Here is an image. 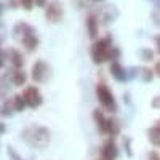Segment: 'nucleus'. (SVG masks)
<instances>
[{
    "label": "nucleus",
    "mask_w": 160,
    "mask_h": 160,
    "mask_svg": "<svg viewBox=\"0 0 160 160\" xmlns=\"http://www.w3.org/2000/svg\"><path fill=\"white\" fill-rule=\"evenodd\" d=\"M91 59L95 64H102L106 61H112L117 59L118 56V50L112 47V40L111 37H102V38H98L95 43L91 45Z\"/></svg>",
    "instance_id": "obj_1"
},
{
    "label": "nucleus",
    "mask_w": 160,
    "mask_h": 160,
    "mask_svg": "<svg viewBox=\"0 0 160 160\" xmlns=\"http://www.w3.org/2000/svg\"><path fill=\"white\" fill-rule=\"evenodd\" d=\"M13 35H15V38L22 45V48L28 53H32V51L37 50V47H38V37L35 34V29L32 28L31 24H28V22H18L15 28H13Z\"/></svg>",
    "instance_id": "obj_2"
},
{
    "label": "nucleus",
    "mask_w": 160,
    "mask_h": 160,
    "mask_svg": "<svg viewBox=\"0 0 160 160\" xmlns=\"http://www.w3.org/2000/svg\"><path fill=\"white\" fill-rule=\"evenodd\" d=\"M22 139L35 149H43L45 146H48V142L51 139V133L47 127L31 125L22 130Z\"/></svg>",
    "instance_id": "obj_3"
},
{
    "label": "nucleus",
    "mask_w": 160,
    "mask_h": 160,
    "mask_svg": "<svg viewBox=\"0 0 160 160\" xmlns=\"http://www.w3.org/2000/svg\"><path fill=\"white\" fill-rule=\"evenodd\" d=\"M93 118H95L96 127H98V130H99L101 135L115 136L117 133H118V125L115 123V120L106 115L102 109H96L95 112H93Z\"/></svg>",
    "instance_id": "obj_4"
},
{
    "label": "nucleus",
    "mask_w": 160,
    "mask_h": 160,
    "mask_svg": "<svg viewBox=\"0 0 160 160\" xmlns=\"http://www.w3.org/2000/svg\"><path fill=\"white\" fill-rule=\"evenodd\" d=\"M96 98L99 101V104L102 106L104 111H109V112H114L117 109V102H115V96L112 90L109 88V85L106 82H99L96 85Z\"/></svg>",
    "instance_id": "obj_5"
},
{
    "label": "nucleus",
    "mask_w": 160,
    "mask_h": 160,
    "mask_svg": "<svg viewBox=\"0 0 160 160\" xmlns=\"http://www.w3.org/2000/svg\"><path fill=\"white\" fill-rule=\"evenodd\" d=\"M21 96H22L26 106H28V108H31V109L38 108V106H42V102H43L42 91H40L37 87H34V85L26 87V88L22 90V93H21Z\"/></svg>",
    "instance_id": "obj_6"
},
{
    "label": "nucleus",
    "mask_w": 160,
    "mask_h": 160,
    "mask_svg": "<svg viewBox=\"0 0 160 160\" xmlns=\"http://www.w3.org/2000/svg\"><path fill=\"white\" fill-rule=\"evenodd\" d=\"M50 74H51V69H50V66H48L47 61L38 59V61L34 62L31 75H32V80L35 83H45L47 80L50 78Z\"/></svg>",
    "instance_id": "obj_7"
},
{
    "label": "nucleus",
    "mask_w": 160,
    "mask_h": 160,
    "mask_svg": "<svg viewBox=\"0 0 160 160\" xmlns=\"http://www.w3.org/2000/svg\"><path fill=\"white\" fill-rule=\"evenodd\" d=\"M62 15H64V10L59 0H51L45 7V18L48 22H53V24L59 22L62 19Z\"/></svg>",
    "instance_id": "obj_8"
},
{
    "label": "nucleus",
    "mask_w": 160,
    "mask_h": 160,
    "mask_svg": "<svg viewBox=\"0 0 160 160\" xmlns=\"http://www.w3.org/2000/svg\"><path fill=\"white\" fill-rule=\"evenodd\" d=\"M3 61H10L11 69H21L24 66V56L16 48H7L3 50Z\"/></svg>",
    "instance_id": "obj_9"
},
{
    "label": "nucleus",
    "mask_w": 160,
    "mask_h": 160,
    "mask_svg": "<svg viewBox=\"0 0 160 160\" xmlns=\"http://www.w3.org/2000/svg\"><path fill=\"white\" fill-rule=\"evenodd\" d=\"M117 144L114 139H108L102 146H101V151H99V158L101 160H115L117 158Z\"/></svg>",
    "instance_id": "obj_10"
},
{
    "label": "nucleus",
    "mask_w": 160,
    "mask_h": 160,
    "mask_svg": "<svg viewBox=\"0 0 160 160\" xmlns=\"http://www.w3.org/2000/svg\"><path fill=\"white\" fill-rule=\"evenodd\" d=\"M87 32L90 38H96L99 34V19L95 15H88L87 16Z\"/></svg>",
    "instance_id": "obj_11"
},
{
    "label": "nucleus",
    "mask_w": 160,
    "mask_h": 160,
    "mask_svg": "<svg viewBox=\"0 0 160 160\" xmlns=\"http://www.w3.org/2000/svg\"><path fill=\"white\" fill-rule=\"evenodd\" d=\"M148 138H149V141H151L152 146L160 148V118L148 130Z\"/></svg>",
    "instance_id": "obj_12"
},
{
    "label": "nucleus",
    "mask_w": 160,
    "mask_h": 160,
    "mask_svg": "<svg viewBox=\"0 0 160 160\" xmlns=\"http://www.w3.org/2000/svg\"><path fill=\"white\" fill-rule=\"evenodd\" d=\"M28 82V75H26L24 69H11V83L15 87H22Z\"/></svg>",
    "instance_id": "obj_13"
},
{
    "label": "nucleus",
    "mask_w": 160,
    "mask_h": 160,
    "mask_svg": "<svg viewBox=\"0 0 160 160\" xmlns=\"http://www.w3.org/2000/svg\"><path fill=\"white\" fill-rule=\"evenodd\" d=\"M111 74L114 75L115 80H118V82H123V80L127 78V72H125V69L122 68V66H120L118 61H114L111 64Z\"/></svg>",
    "instance_id": "obj_14"
},
{
    "label": "nucleus",
    "mask_w": 160,
    "mask_h": 160,
    "mask_svg": "<svg viewBox=\"0 0 160 160\" xmlns=\"http://www.w3.org/2000/svg\"><path fill=\"white\" fill-rule=\"evenodd\" d=\"M10 101H11V106H13V109H15L16 112H21V111H24L26 108H28L21 95H13V96L10 98Z\"/></svg>",
    "instance_id": "obj_15"
},
{
    "label": "nucleus",
    "mask_w": 160,
    "mask_h": 160,
    "mask_svg": "<svg viewBox=\"0 0 160 160\" xmlns=\"http://www.w3.org/2000/svg\"><path fill=\"white\" fill-rule=\"evenodd\" d=\"M19 3L24 10H32L34 3H35V0H19Z\"/></svg>",
    "instance_id": "obj_16"
},
{
    "label": "nucleus",
    "mask_w": 160,
    "mask_h": 160,
    "mask_svg": "<svg viewBox=\"0 0 160 160\" xmlns=\"http://www.w3.org/2000/svg\"><path fill=\"white\" fill-rule=\"evenodd\" d=\"M148 160H160V154H158L157 151H151V152H149Z\"/></svg>",
    "instance_id": "obj_17"
},
{
    "label": "nucleus",
    "mask_w": 160,
    "mask_h": 160,
    "mask_svg": "<svg viewBox=\"0 0 160 160\" xmlns=\"http://www.w3.org/2000/svg\"><path fill=\"white\" fill-rule=\"evenodd\" d=\"M152 71H154V74H155L157 77H160V61L155 62V66H154V69H152Z\"/></svg>",
    "instance_id": "obj_18"
},
{
    "label": "nucleus",
    "mask_w": 160,
    "mask_h": 160,
    "mask_svg": "<svg viewBox=\"0 0 160 160\" xmlns=\"http://www.w3.org/2000/svg\"><path fill=\"white\" fill-rule=\"evenodd\" d=\"M35 5L43 8V7H47V5H48V0H35Z\"/></svg>",
    "instance_id": "obj_19"
},
{
    "label": "nucleus",
    "mask_w": 160,
    "mask_h": 160,
    "mask_svg": "<svg viewBox=\"0 0 160 160\" xmlns=\"http://www.w3.org/2000/svg\"><path fill=\"white\" fill-rule=\"evenodd\" d=\"M155 45H157V51L160 53V35L155 37Z\"/></svg>",
    "instance_id": "obj_20"
},
{
    "label": "nucleus",
    "mask_w": 160,
    "mask_h": 160,
    "mask_svg": "<svg viewBox=\"0 0 160 160\" xmlns=\"http://www.w3.org/2000/svg\"><path fill=\"white\" fill-rule=\"evenodd\" d=\"M10 154H11V151H10ZM11 157H13V160H21V158H19V157H18V155H16L15 152H13V154H11Z\"/></svg>",
    "instance_id": "obj_21"
},
{
    "label": "nucleus",
    "mask_w": 160,
    "mask_h": 160,
    "mask_svg": "<svg viewBox=\"0 0 160 160\" xmlns=\"http://www.w3.org/2000/svg\"><path fill=\"white\" fill-rule=\"evenodd\" d=\"M91 2H102V0H91Z\"/></svg>",
    "instance_id": "obj_22"
},
{
    "label": "nucleus",
    "mask_w": 160,
    "mask_h": 160,
    "mask_svg": "<svg viewBox=\"0 0 160 160\" xmlns=\"http://www.w3.org/2000/svg\"><path fill=\"white\" fill-rule=\"evenodd\" d=\"M98 160H101V158H98Z\"/></svg>",
    "instance_id": "obj_23"
}]
</instances>
